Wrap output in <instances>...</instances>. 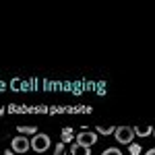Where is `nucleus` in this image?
Returning <instances> with one entry per match:
<instances>
[{
	"label": "nucleus",
	"mask_w": 155,
	"mask_h": 155,
	"mask_svg": "<svg viewBox=\"0 0 155 155\" xmlns=\"http://www.w3.org/2000/svg\"><path fill=\"white\" fill-rule=\"evenodd\" d=\"M52 141H50L48 134H44V132H39V134H33V139H31V149L37 151V155H41L44 151H48Z\"/></svg>",
	"instance_id": "f257e3e1"
},
{
	"label": "nucleus",
	"mask_w": 155,
	"mask_h": 155,
	"mask_svg": "<svg viewBox=\"0 0 155 155\" xmlns=\"http://www.w3.org/2000/svg\"><path fill=\"white\" fill-rule=\"evenodd\" d=\"M114 137H116V141H118V143L130 145L132 139H134V130H132V126H116Z\"/></svg>",
	"instance_id": "f03ea898"
},
{
	"label": "nucleus",
	"mask_w": 155,
	"mask_h": 155,
	"mask_svg": "<svg viewBox=\"0 0 155 155\" xmlns=\"http://www.w3.org/2000/svg\"><path fill=\"white\" fill-rule=\"evenodd\" d=\"M97 143V134L91 130H83L77 134V145H81V147H87V149H91L93 145Z\"/></svg>",
	"instance_id": "7ed1b4c3"
},
{
	"label": "nucleus",
	"mask_w": 155,
	"mask_h": 155,
	"mask_svg": "<svg viewBox=\"0 0 155 155\" xmlns=\"http://www.w3.org/2000/svg\"><path fill=\"white\" fill-rule=\"evenodd\" d=\"M11 149L15 153H27L31 149V141H27L23 134H19V137H15L11 141Z\"/></svg>",
	"instance_id": "20e7f679"
},
{
	"label": "nucleus",
	"mask_w": 155,
	"mask_h": 155,
	"mask_svg": "<svg viewBox=\"0 0 155 155\" xmlns=\"http://www.w3.org/2000/svg\"><path fill=\"white\" fill-rule=\"evenodd\" d=\"M132 130H134V134H139V137H151L153 134V128L151 126H134Z\"/></svg>",
	"instance_id": "39448f33"
},
{
	"label": "nucleus",
	"mask_w": 155,
	"mask_h": 155,
	"mask_svg": "<svg viewBox=\"0 0 155 155\" xmlns=\"http://www.w3.org/2000/svg\"><path fill=\"white\" fill-rule=\"evenodd\" d=\"M71 155H91V151L87 149V147H81V145H72L71 147Z\"/></svg>",
	"instance_id": "423d86ee"
},
{
	"label": "nucleus",
	"mask_w": 155,
	"mask_h": 155,
	"mask_svg": "<svg viewBox=\"0 0 155 155\" xmlns=\"http://www.w3.org/2000/svg\"><path fill=\"white\" fill-rule=\"evenodd\" d=\"M72 134H74V132H72L71 126H64V128H62V143H71Z\"/></svg>",
	"instance_id": "0eeeda50"
},
{
	"label": "nucleus",
	"mask_w": 155,
	"mask_h": 155,
	"mask_svg": "<svg viewBox=\"0 0 155 155\" xmlns=\"http://www.w3.org/2000/svg\"><path fill=\"white\" fill-rule=\"evenodd\" d=\"M17 130L21 132L23 137H25V134H37V128H35V126H19Z\"/></svg>",
	"instance_id": "6e6552de"
},
{
	"label": "nucleus",
	"mask_w": 155,
	"mask_h": 155,
	"mask_svg": "<svg viewBox=\"0 0 155 155\" xmlns=\"http://www.w3.org/2000/svg\"><path fill=\"white\" fill-rule=\"evenodd\" d=\"M97 132L99 134H112V132H116V126H97Z\"/></svg>",
	"instance_id": "1a4fd4ad"
},
{
	"label": "nucleus",
	"mask_w": 155,
	"mask_h": 155,
	"mask_svg": "<svg viewBox=\"0 0 155 155\" xmlns=\"http://www.w3.org/2000/svg\"><path fill=\"white\" fill-rule=\"evenodd\" d=\"M128 151H130V155H139L141 151H143V147L137 145V143H130V145H128Z\"/></svg>",
	"instance_id": "9d476101"
},
{
	"label": "nucleus",
	"mask_w": 155,
	"mask_h": 155,
	"mask_svg": "<svg viewBox=\"0 0 155 155\" xmlns=\"http://www.w3.org/2000/svg\"><path fill=\"white\" fill-rule=\"evenodd\" d=\"M101 155H122V151H120V149H116V147H107Z\"/></svg>",
	"instance_id": "9b49d317"
},
{
	"label": "nucleus",
	"mask_w": 155,
	"mask_h": 155,
	"mask_svg": "<svg viewBox=\"0 0 155 155\" xmlns=\"http://www.w3.org/2000/svg\"><path fill=\"white\" fill-rule=\"evenodd\" d=\"M54 155H64V143H58V145H56V151H54Z\"/></svg>",
	"instance_id": "f8f14e48"
},
{
	"label": "nucleus",
	"mask_w": 155,
	"mask_h": 155,
	"mask_svg": "<svg viewBox=\"0 0 155 155\" xmlns=\"http://www.w3.org/2000/svg\"><path fill=\"white\" fill-rule=\"evenodd\" d=\"M4 155H17V153H15L12 149H6V151H4Z\"/></svg>",
	"instance_id": "ddd939ff"
},
{
	"label": "nucleus",
	"mask_w": 155,
	"mask_h": 155,
	"mask_svg": "<svg viewBox=\"0 0 155 155\" xmlns=\"http://www.w3.org/2000/svg\"><path fill=\"white\" fill-rule=\"evenodd\" d=\"M145 155H155V147H153V149H149V151H147Z\"/></svg>",
	"instance_id": "4468645a"
},
{
	"label": "nucleus",
	"mask_w": 155,
	"mask_h": 155,
	"mask_svg": "<svg viewBox=\"0 0 155 155\" xmlns=\"http://www.w3.org/2000/svg\"><path fill=\"white\" fill-rule=\"evenodd\" d=\"M153 137H155V128H153Z\"/></svg>",
	"instance_id": "2eb2a0df"
}]
</instances>
